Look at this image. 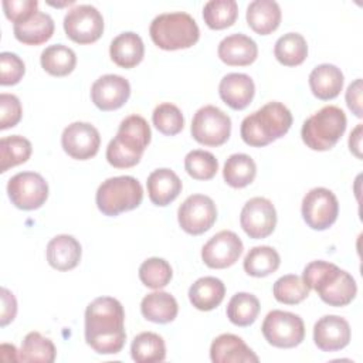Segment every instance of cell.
Here are the masks:
<instances>
[{
  "label": "cell",
  "instance_id": "cell-1",
  "mask_svg": "<svg viewBox=\"0 0 363 363\" xmlns=\"http://www.w3.org/2000/svg\"><path fill=\"white\" fill-rule=\"evenodd\" d=\"M85 340L99 354H116L122 350L125 332V311L112 296L95 298L85 309Z\"/></svg>",
  "mask_w": 363,
  "mask_h": 363
},
{
  "label": "cell",
  "instance_id": "cell-2",
  "mask_svg": "<svg viewBox=\"0 0 363 363\" xmlns=\"http://www.w3.org/2000/svg\"><path fill=\"white\" fill-rule=\"evenodd\" d=\"M302 279L309 289L316 291L319 298L330 306H346L357 294L354 278L328 261L309 262L303 269Z\"/></svg>",
  "mask_w": 363,
  "mask_h": 363
},
{
  "label": "cell",
  "instance_id": "cell-3",
  "mask_svg": "<svg viewBox=\"0 0 363 363\" xmlns=\"http://www.w3.org/2000/svg\"><path fill=\"white\" fill-rule=\"evenodd\" d=\"M152 132L147 121L140 115L126 116L116 132V136L108 143L106 160L116 169L136 166L145 149L150 143Z\"/></svg>",
  "mask_w": 363,
  "mask_h": 363
},
{
  "label": "cell",
  "instance_id": "cell-4",
  "mask_svg": "<svg viewBox=\"0 0 363 363\" xmlns=\"http://www.w3.org/2000/svg\"><path fill=\"white\" fill-rule=\"evenodd\" d=\"M291 125V111L284 104L272 101L242 119L240 135L247 145L262 147L282 138Z\"/></svg>",
  "mask_w": 363,
  "mask_h": 363
},
{
  "label": "cell",
  "instance_id": "cell-5",
  "mask_svg": "<svg viewBox=\"0 0 363 363\" xmlns=\"http://www.w3.org/2000/svg\"><path fill=\"white\" fill-rule=\"evenodd\" d=\"M149 34L159 48L174 51L194 45L199 41L200 30L189 13L173 11L156 16L150 23Z\"/></svg>",
  "mask_w": 363,
  "mask_h": 363
},
{
  "label": "cell",
  "instance_id": "cell-6",
  "mask_svg": "<svg viewBox=\"0 0 363 363\" xmlns=\"http://www.w3.org/2000/svg\"><path fill=\"white\" fill-rule=\"evenodd\" d=\"M347 119L336 105H326L309 116L301 129L303 143L312 150L332 149L346 130Z\"/></svg>",
  "mask_w": 363,
  "mask_h": 363
},
{
  "label": "cell",
  "instance_id": "cell-7",
  "mask_svg": "<svg viewBox=\"0 0 363 363\" xmlns=\"http://www.w3.org/2000/svg\"><path fill=\"white\" fill-rule=\"evenodd\" d=\"M142 199V184L132 176L106 179L101 183L95 196L99 211L109 217H116L123 211H130L139 207Z\"/></svg>",
  "mask_w": 363,
  "mask_h": 363
},
{
  "label": "cell",
  "instance_id": "cell-8",
  "mask_svg": "<svg viewBox=\"0 0 363 363\" xmlns=\"http://www.w3.org/2000/svg\"><path fill=\"white\" fill-rule=\"evenodd\" d=\"M265 340L279 349H291L302 343L305 337V325L299 315L286 311H271L265 316L262 326Z\"/></svg>",
  "mask_w": 363,
  "mask_h": 363
},
{
  "label": "cell",
  "instance_id": "cell-9",
  "mask_svg": "<svg viewBox=\"0 0 363 363\" xmlns=\"http://www.w3.org/2000/svg\"><path fill=\"white\" fill-rule=\"evenodd\" d=\"M190 132L193 139L200 145L220 146L230 138L231 119L220 108L206 105L194 113Z\"/></svg>",
  "mask_w": 363,
  "mask_h": 363
},
{
  "label": "cell",
  "instance_id": "cell-10",
  "mask_svg": "<svg viewBox=\"0 0 363 363\" xmlns=\"http://www.w3.org/2000/svg\"><path fill=\"white\" fill-rule=\"evenodd\" d=\"M64 31L74 43H95L104 33V17L91 4L74 6L64 17Z\"/></svg>",
  "mask_w": 363,
  "mask_h": 363
},
{
  "label": "cell",
  "instance_id": "cell-11",
  "mask_svg": "<svg viewBox=\"0 0 363 363\" xmlns=\"http://www.w3.org/2000/svg\"><path fill=\"white\" fill-rule=\"evenodd\" d=\"M7 194L17 208L35 210L45 203L48 184L40 173L20 172L9 180Z\"/></svg>",
  "mask_w": 363,
  "mask_h": 363
},
{
  "label": "cell",
  "instance_id": "cell-12",
  "mask_svg": "<svg viewBox=\"0 0 363 363\" xmlns=\"http://www.w3.org/2000/svg\"><path fill=\"white\" fill-rule=\"evenodd\" d=\"M337 214L339 203L332 190L315 187L305 194L302 200V217L312 230H328L336 221Z\"/></svg>",
  "mask_w": 363,
  "mask_h": 363
},
{
  "label": "cell",
  "instance_id": "cell-13",
  "mask_svg": "<svg viewBox=\"0 0 363 363\" xmlns=\"http://www.w3.org/2000/svg\"><path fill=\"white\" fill-rule=\"evenodd\" d=\"M179 225L191 235L208 231L217 220V208L211 197L204 194L189 196L177 210Z\"/></svg>",
  "mask_w": 363,
  "mask_h": 363
},
{
  "label": "cell",
  "instance_id": "cell-14",
  "mask_svg": "<svg viewBox=\"0 0 363 363\" xmlns=\"http://www.w3.org/2000/svg\"><path fill=\"white\" fill-rule=\"evenodd\" d=\"M240 224L250 238L259 240L272 234L277 225V210L265 197L250 199L240 214Z\"/></svg>",
  "mask_w": 363,
  "mask_h": 363
},
{
  "label": "cell",
  "instance_id": "cell-15",
  "mask_svg": "<svg viewBox=\"0 0 363 363\" xmlns=\"http://www.w3.org/2000/svg\"><path fill=\"white\" fill-rule=\"evenodd\" d=\"M241 238L230 230L214 234L201 248V259L208 268L223 269L234 265L242 254Z\"/></svg>",
  "mask_w": 363,
  "mask_h": 363
},
{
  "label": "cell",
  "instance_id": "cell-16",
  "mask_svg": "<svg viewBox=\"0 0 363 363\" xmlns=\"http://www.w3.org/2000/svg\"><path fill=\"white\" fill-rule=\"evenodd\" d=\"M61 145L64 152L72 159L88 160L98 153L101 136L94 125L88 122H72L64 129Z\"/></svg>",
  "mask_w": 363,
  "mask_h": 363
},
{
  "label": "cell",
  "instance_id": "cell-17",
  "mask_svg": "<svg viewBox=\"0 0 363 363\" xmlns=\"http://www.w3.org/2000/svg\"><path fill=\"white\" fill-rule=\"evenodd\" d=\"M130 96V84L116 74L99 77L91 86V99L101 111H115L126 104Z\"/></svg>",
  "mask_w": 363,
  "mask_h": 363
},
{
  "label": "cell",
  "instance_id": "cell-18",
  "mask_svg": "<svg viewBox=\"0 0 363 363\" xmlns=\"http://www.w3.org/2000/svg\"><path fill=\"white\" fill-rule=\"evenodd\" d=\"M350 325L337 315H325L313 326V342L322 352H336L350 342Z\"/></svg>",
  "mask_w": 363,
  "mask_h": 363
},
{
  "label": "cell",
  "instance_id": "cell-19",
  "mask_svg": "<svg viewBox=\"0 0 363 363\" xmlns=\"http://www.w3.org/2000/svg\"><path fill=\"white\" fill-rule=\"evenodd\" d=\"M218 58L231 67H245L252 64L258 55L257 43L241 33L224 37L217 48Z\"/></svg>",
  "mask_w": 363,
  "mask_h": 363
},
{
  "label": "cell",
  "instance_id": "cell-20",
  "mask_svg": "<svg viewBox=\"0 0 363 363\" xmlns=\"http://www.w3.org/2000/svg\"><path fill=\"white\" fill-rule=\"evenodd\" d=\"M210 359L213 363H257L259 360L245 342L233 333H223L213 340Z\"/></svg>",
  "mask_w": 363,
  "mask_h": 363
},
{
  "label": "cell",
  "instance_id": "cell-21",
  "mask_svg": "<svg viewBox=\"0 0 363 363\" xmlns=\"http://www.w3.org/2000/svg\"><path fill=\"white\" fill-rule=\"evenodd\" d=\"M218 94L223 102L231 109L241 111L251 104L255 94V85L250 75L230 72L220 81Z\"/></svg>",
  "mask_w": 363,
  "mask_h": 363
},
{
  "label": "cell",
  "instance_id": "cell-22",
  "mask_svg": "<svg viewBox=\"0 0 363 363\" xmlns=\"http://www.w3.org/2000/svg\"><path fill=\"white\" fill-rule=\"evenodd\" d=\"M147 194L153 204L164 207L177 199L183 184L180 177L167 167L156 169L147 176Z\"/></svg>",
  "mask_w": 363,
  "mask_h": 363
},
{
  "label": "cell",
  "instance_id": "cell-23",
  "mask_svg": "<svg viewBox=\"0 0 363 363\" xmlns=\"http://www.w3.org/2000/svg\"><path fill=\"white\" fill-rule=\"evenodd\" d=\"M81 244L68 234H60L47 244V261L57 271L74 269L81 261Z\"/></svg>",
  "mask_w": 363,
  "mask_h": 363
},
{
  "label": "cell",
  "instance_id": "cell-24",
  "mask_svg": "<svg viewBox=\"0 0 363 363\" xmlns=\"http://www.w3.org/2000/svg\"><path fill=\"white\" fill-rule=\"evenodd\" d=\"M14 37L27 45H40L48 41L54 34V20L50 14L35 11L23 21L13 26Z\"/></svg>",
  "mask_w": 363,
  "mask_h": 363
},
{
  "label": "cell",
  "instance_id": "cell-25",
  "mask_svg": "<svg viewBox=\"0 0 363 363\" xmlns=\"http://www.w3.org/2000/svg\"><path fill=\"white\" fill-rule=\"evenodd\" d=\"M343 72L333 64H320L309 74L312 94L322 101L336 98L343 88Z\"/></svg>",
  "mask_w": 363,
  "mask_h": 363
},
{
  "label": "cell",
  "instance_id": "cell-26",
  "mask_svg": "<svg viewBox=\"0 0 363 363\" xmlns=\"http://www.w3.org/2000/svg\"><path fill=\"white\" fill-rule=\"evenodd\" d=\"M109 55L116 65L122 68H133L143 60V41L133 31L122 33L112 40L109 47Z\"/></svg>",
  "mask_w": 363,
  "mask_h": 363
},
{
  "label": "cell",
  "instance_id": "cell-27",
  "mask_svg": "<svg viewBox=\"0 0 363 363\" xmlns=\"http://www.w3.org/2000/svg\"><path fill=\"white\" fill-rule=\"evenodd\" d=\"M281 7L274 0H254L247 7V23L259 35L275 31L281 23Z\"/></svg>",
  "mask_w": 363,
  "mask_h": 363
},
{
  "label": "cell",
  "instance_id": "cell-28",
  "mask_svg": "<svg viewBox=\"0 0 363 363\" xmlns=\"http://www.w3.org/2000/svg\"><path fill=\"white\" fill-rule=\"evenodd\" d=\"M225 295V286L216 277H201L189 288V299L199 311H213Z\"/></svg>",
  "mask_w": 363,
  "mask_h": 363
},
{
  "label": "cell",
  "instance_id": "cell-29",
  "mask_svg": "<svg viewBox=\"0 0 363 363\" xmlns=\"http://www.w3.org/2000/svg\"><path fill=\"white\" fill-rule=\"evenodd\" d=\"M140 312L145 319L155 323H169L176 319L179 312L177 301L164 291L147 294L140 302Z\"/></svg>",
  "mask_w": 363,
  "mask_h": 363
},
{
  "label": "cell",
  "instance_id": "cell-30",
  "mask_svg": "<svg viewBox=\"0 0 363 363\" xmlns=\"http://www.w3.org/2000/svg\"><path fill=\"white\" fill-rule=\"evenodd\" d=\"M255 174L257 164L254 159L245 153H234L224 163V182L234 189H242L251 184L255 179Z\"/></svg>",
  "mask_w": 363,
  "mask_h": 363
},
{
  "label": "cell",
  "instance_id": "cell-31",
  "mask_svg": "<svg viewBox=\"0 0 363 363\" xmlns=\"http://www.w3.org/2000/svg\"><path fill=\"white\" fill-rule=\"evenodd\" d=\"M41 67L52 77H65L77 65V55L72 48L64 44H52L43 50L40 57Z\"/></svg>",
  "mask_w": 363,
  "mask_h": 363
},
{
  "label": "cell",
  "instance_id": "cell-32",
  "mask_svg": "<svg viewBox=\"0 0 363 363\" xmlns=\"http://www.w3.org/2000/svg\"><path fill=\"white\" fill-rule=\"evenodd\" d=\"M281 264L279 254L269 245L252 247L244 258V271L255 278L267 277L278 269Z\"/></svg>",
  "mask_w": 363,
  "mask_h": 363
},
{
  "label": "cell",
  "instance_id": "cell-33",
  "mask_svg": "<svg viewBox=\"0 0 363 363\" xmlns=\"http://www.w3.org/2000/svg\"><path fill=\"white\" fill-rule=\"evenodd\" d=\"M130 356L138 363L162 362L166 357V345L162 336L153 332H142L130 345Z\"/></svg>",
  "mask_w": 363,
  "mask_h": 363
},
{
  "label": "cell",
  "instance_id": "cell-34",
  "mask_svg": "<svg viewBox=\"0 0 363 363\" xmlns=\"http://www.w3.org/2000/svg\"><path fill=\"white\" fill-rule=\"evenodd\" d=\"M55 346L40 332H30L26 335L20 352L18 362L26 363H52L55 360Z\"/></svg>",
  "mask_w": 363,
  "mask_h": 363
},
{
  "label": "cell",
  "instance_id": "cell-35",
  "mask_svg": "<svg viewBox=\"0 0 363 363\" xmlns=\"http://www.w3.org/2000/svg\"><path fill=\"white\" fill-rule=\"evenodd\" d=\"M274 55L282 65H301L308 57L306 40L299 33H286L277 40L274 47Z\"/></svg>",
  "mask_w": 363,
  "mask_h": 363
},
{
  "label": "cell",
  "instance_id": "cell-36",
  "mask_svg": "<svg viewBox=\"0 0 363 363\" xmlns=\"http://www.w3.org/2000/svg\"><path fill=\"white\" fill-rule=\"evenodd\" d=\"M259 301L248 292H237L231 296L227 305V318L235 326H250L255 322L259 313Z\"/></svg>",
  "mask_w": 363,
  "mask_h": 363
},
{
  "label": "cell",
  "instance_id": "cell-37",
  "mask_svg": "<svg viewBox=\"0 0 363 363\" xmlns=\"http://www.w3.org/2000/svg\"><path fill=\"white\" fill-rule=\"evenodd\" d=\"M31 142L20 135L4 136L0 139V172L26 163L31 156Z\"/></svg>",
  "mask_w": 363,
  "mask_h": 363
},
{
  "label": "cell",
  "instance_id": "cell-38",
  "mask_svg": "<svg viewBox=\"0 0 363 363\" xmlns=\"http://www.w3.org/2000/svg\"><path fill=\"white\" fill-rule=\"evenodd\" d=\"M238 4L235 0H210L203 7L204 23L211 30H223L235 23Z\"/></svg>",
  "mask_w": 363,
  "mask_h": 363
},
{
  "label": "cell",
  "instance_id": "cell-39",
  "mask_svg": "<svg viewBox=\"0 0 363 363\" xmlns=\"http://www.w3.org/2000/svg\"><path fill=\"white\" fill-rule=\"evenodd\" d=\"M274 298L285 305L301 303L309 295V288L303 282L302 277L288 274L278 278L272 286Z\"/></svg>",
  "mask_w": 363,
  "mask_h": 363
},
{
  "label": "cell",
  "instance_id": "cell-40",
  "mask_svg": "<svg viewBox=\"0 0 363 363\" xmlns=\"http://www.w3.org/2000/svg\"><path fill=\"white\" fill-rule=\"evenodd\" d=\"M173 277L170 264L159 257H152L143 261L139 267V279L142 284L152 289L164 288Z\"/></svg>",
  "mask_w": 363,
  "mask_h": 363
},
{
  "label": "cell",
  "instance_id": "cell-41",
  "mask_svg": "<svg viewBox=\"0 0 363 363\" xmlns=\"http://www.w3.org/2000/svg\"><path fill=\"white\" fill-rule=\"evenodd\" d=\"M184 169L187 174L196 180H210L218 170V162L213 153L196 149L186 155Z\"/></svg>",
  "mask_w": 363,
  "mask_h": 363
},
{
  "label": "cell",
  "instance_id": "cell-42",
  "mask_svg": "<svg viewBox=\"0 0 363 363\" xmlns=\"http://www.w3.org/2000/svg\"><path fill=\"white\" fill-rule=\"evenodd\" d=\"M152 121L156 129L166 136L177 135L184 126V118L182 111L170 102H163L157 105L152 113Z\"/></svg>",
  "mask_w": 363,
  "mask_h": 363
},
{
  "label": "cell",
  "instance_id": "cell-43",
  "mask_svg": "<svg viewBox=\"0 0 363 363\" xmlns=\"http://www.w3.org/2000/svg\"><path fill=\"white\" fill-rule=\"evenodd\" d=\"M26 72L24 61L14 52L3 51L0 54V84L16 85Z\"/></svg>",
  "mask_w": 363,
  "mask_h": 363
},
{
  "label": "cell",
  "instance_id": "cell-44",
  "mask_svg": "<svg viewBox=\"0 0 363 363\" xmlns=\"http://www.w3.org/2000/svg\"><path fill=\"white\" fill-rule=\"evenodd\" d=\"M23 115L20 99L13 94H0V129L16 126Z\"/></svg>",
  "mask_w": 363,
  "mask_h": 363
},
{
  "label": "cell",
  "instance_id": "cell-45",
  "mask_svg": "<svg viewBox=\"0 0 363 363\" xmlns=\"http://www.w3.org/2000/svg\"><path fill=\"white\" fill-rule=\"evenodd\" d=\"M4 14L14 24L26 20L35 11H38L37 0H3L1 1Z\"/></svg>",
  "mask_w": 363,
  "mask_h": 363
},
{
  "label": "cell",
  "instance_id": "cell-46",
  "mask_svg": "<svg viewBox=\"0 0 363 363\" xmlns=\"http://www.w3.org/2000/svg\"><path fill=\"white\" fill-rule=\"evenodd\" d=\"M17 313V301L14 295L7 289L1 288V316H0V326L4 328L13 319L16 318Z\"/></svg>",
  "mask_w": 363,
  "mask_h": 363
},
{
  "label": "cell",
  "instance_id": "cell-47",
  "mask_svg": "<svg viewBox=\"0 0 363 363\" xmlns=\"http://www.w3.org/2000/svg\"><path fill=\"white\" fill-rule=\"evenodd\" d=\"M346 104L349 109L357 116L362 118V79L357 78L353 81L346 91Z\"/></svg>",
  "mask_w": 363,
  "mask_h": 363
},
{
  "label": "cell",
  "instance_id": "cell-48",
  "mask_svg": "<svg viewBox=\"0 0 363 363\" xmlns=\"http://www.w3.org/2000/svg\"><path fill=\"white\" fill-rule=\"evenodd\" d=\"M349 149L357 157L362 159V123H359L349 136Z\"/></svg>",
  "mask_w": 363,
  "mask_h": 363
}]
</instances>
